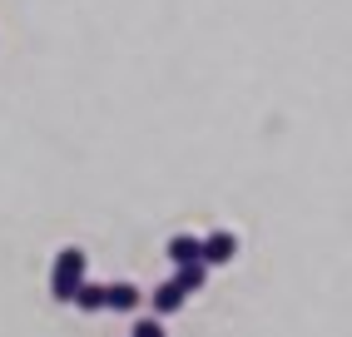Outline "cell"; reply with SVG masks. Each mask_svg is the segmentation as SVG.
<instances>
[{"label": "cell", "instance_id": "3957f363", "mask_svg": "<svg viewBox=\"0 0 352 337\" xmlns=\"http://www.w3.org/2000/svg\"><path fill=\"white\" fill-rule=\"evenodd\" d=\"M149 303H154V318H169V312H179V307L189 303V298L179 293V283H174V278H164V283H154Z\"/></svg>", "mask_w": 352, "mask_h": 337}, {"label": "cell", "instance_id": "277c9868", "mask_svg": "<svg viewBox=\"0 0 352 337\" xmlns=\"http://www.w3.org/2000/svg\"><path fill=\"white\" fill-rule=\"evenodd\" d=\"M139 303H144V293L134 283H104V307L109 312H134Z\"/></svg>", "mask_w": 352, "mask_h": 337}, {"label": "cell", "instance_id": "8992f818", "mask_svg": "<svg viewBox=\"0 0 352 337\" xmlns=\"http://www.w3.org/2000/svg\"><path fill=\"white\" fill-rule=\"evenodd\" d=\"M69 303H75L80 312H104V283H89V278H85V283L75 287V298H69Z\"/></svg>", "mask_w": 352, "mask_h": 337}, {"label": "cell", "instance_id": "ba28073f", "mask_svg": "<svg viewBox=\"0 0 352 337\" xmlns=\"http://www.w3.org/2000/svg\"><path fill=\"white\" fill-rule=\"evenodd\" d=\"M129 337H164V327H159V318H139L129 327Z\"/></svg>", "mask_w": 352, "mask_h": 337}, {"label": "cell", "instance_id": "6da1fadb", "mask_svg": "<svg viewBox=\"0 0 352 337\" xmlns=\"http://www.w3.org/2000/svg\"><path fill=\"white\" fill-rule=\"evenodd\" d=\"M85 248H75V243H69V248H60L55 253V268H50V298L55 303H69V298H75V287L85 283Z\"/></svg>", "mask_w": 352, "mask_h": 337}, {"label": "cell", "instance_id": "7a4b0ae2", "mask_svg": "<svg viewBox=\"0 0 352 337\" xmlns=\"http://www.w3.org/2000/svg\"><path fill=\"white\" fill-rule=\"evenodd\" d=\"M233 253H239V238H233L228 228H214V233H204V238H199V258H204V268H214V263H233Z\"/></svg>", "mask_w": 352, "mask_h": 337}, {"label": "cell", "instance_id": "5b68a950", "mask_svg": "<svg viewBox=\"0 0 352 337\" xmlns=\"http://www.w3.org/2000/svg\"><path fill=\"white\" fill-rule=\"evenodd\" d=\"M164 253H169V263H174V268H189V263H204V258H199V238H194V233H174L169 243H164Z\"/></svg>", "mask_w": 352, "mask_h": 337}, {"label": "cell", "instance_id": "52a82bcc", "mask_svg": "<svg viewBox=\"0 0 352 337\" xmlns=\"http://www.w3.org/2000/svg\"><path fill=\"white\" fill-rule=\"evenodd\" d=\"M174 283H179V293L189 298V293H199V287L208 283V268H204V263H189V268H179V273H174Z\"/></svg>", "mask_w": 352, "mask_h": 337}]
</instances>
